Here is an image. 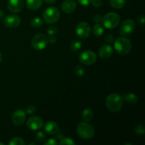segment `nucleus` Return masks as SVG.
I'll return each mask as SVG.
<instances>
[{"label": "nucleus", "mask_w": 145, "mask_h": 145, "mask_svg": "<svg viewBox=\"0 0 145 145\" xmlns=\"http://www.w3.org/2000/svg\"><path fill=\"white\" fill-rule=\"evenodd\" d=\"M35 107L34 106H32V105H29L26 107V109H25V113H28V114H33V113H35Z\"/></svg>", "instance_id": "obj_30"}, {"label": "nucleus", "mask_w": 145, "mask_h": 145, "mask_svg": "<svg viewBox=\"0 0 145 145\" xmlns=\"http://www.w3.org/2000/svg\"><path fill=\"white\" fill-rule=\"evenodd\" d=\"M105 40L108 42V43H111V42H113L114 40V38L112 35H107L106 36V38H105Z\"/></svg>", "instance_id": "obj_34"}, {"label": "nucleus", "mask_w": 145, "mask_h": 145, "mask_svg": "<svg viewBox=\"0 0 145 145\" xmlns=\"http://www.w3.org/2000/svg\"><path fill=\"white\" fill-rule=\"evenodd\" d=\"M57 134L58 135H57V138H58V139H59V140H61V139H62V137H63V134H62V132H58Z\"/></svg>", "instance_id": "obj_38"}, {"label": "nucleus", "mask_w": 145, "mask_h": 145, "mask_svg": "<svg viewBox=\"0 0 145 145\" xmlns=\"http://www.w3.org/2000/svg\"><path fill=\"white\" fill-rule=\"evenodd\" d=\"M123 97L118 93H111L108 96L106 101L108 109L113 113L119 111L123 106Z\"/></svg>", "instance_id": "obj_1"}, {"label": "nucleus", "mask_w": 145, "mask_h": 145, "mask_svg": "<svg viewBox=\"0 0 145 145\" xmlns=\"http://www.w3.org/2000/svg\"><path fill=\"white\" fill-rule=\"evenodd\" d=\"M43 19L47 24H52L56 23L60 17L59 9L55 7L47 8L43 12Z\"/></svg>", "instance_id": "obj_5"}, {"label": "nucleus", "mask_w": 145, "mask_h": 145, "mask_svg": "<svg viewBox=\"0 0 145 145\" xmlns=\"http://www.w3.org/2000/svg\"><path fill=\"white\" fill-rule=\"evenodd\" d=\"M144 21H145V19H144V16L143 15H140V16H139V18H138V21L140 23V24H144Z\"/></svg>", "instance_id": "obj_37"}, {"label": "nucleus", "mask_w": 145, "mask_h": 145, "mask_svg": "<svg viewBox=\"0 0 145 145\" xmlns=\"http://www.w3.org/2000/svg\"><path fill=\"white\" fill-rule=\"evenodd\" d=\"M120 16L114 12H110L102 18V24L103 26L108 29L116 28L120 23Z\"/></svg>", "instance_id": "obj_4"}, {"label": "nucleus", "mask_w": 145, "mask_h": 145, "mask_svg": "<svg viewBox=\"0 0 145 145\" xmlns=\"http://www.w3.org/2000/svg\"><path fill=\"white\" fill-rule=\"evenodd\" d=\"M76 8V4L74 0H65L62 4V11L67 14L74 12Z\"/></svg>", "instance_id": "obj_14"}, {"label": "nucleus", "mask_w": 145, "mask_h": 145, "mask_svg": "<svg viewBox=\"0 0 145 145\" xmlns=\"http://www.w3.org/2000/svg\"><path fill=\"white\" fill-rule=\"evenodd\" d=\"M74 72L76 76H79V77H81V76L84 74V69L81 65H77V66L75 67Z\"/></svg>", "instance_id": "obj_27"}, {"label": "nucleus", "mask_w": 145, "mask_h": 145, "mask_svg": "<svg viewBox=\"0 0 145 145\" xmlns=\"http://www.w3.org/2000/svg\"><path fill=\"white\" fill-rule=\"evenodd\" d=\"M8 144L9 145H24L25 144V142L21 137H13L11 139L9 142H8Z\"/></svg>", "instance_id": "obj_22"}, {"label": "nucleus", "mask_w": 145, "mask_h": 145, "mask_svg": "<svg viewBox=\"0 0 145 145\" xmlns=\"http://www.w3.org/2000/svg\"><path fill=\"white\" fill-rule=\"evenodd\" d=\"M135 24L132 19H126L123 21L120 26V33L123 36H128L133 33Z\"/></svg>", "instance_id": "obj_8"}, {"label": "nucleus", "mask_w": 145, "mask_h": 145, "mask_svg": "<svg viewBox=\"0 0 145 145\" xmlns=\"http://www.w3.org/2000/svg\"><path fill=\"white\" fill-rule=\"evenodd\" d=\"M57 144V142L54 139H49V140H47L44 142V144L45 145H56Z\"/></svg>", "instance_id": "obj_31"}, {"label": "nucleus", "mask_w": 145, "mask_h": 145, "mask_svg": "<svg viewBox=\"0 0 145 145\" xmlns=\"http://www.w3.org/2000/svg\"><path fill=\"white\" fill-rule=\"evenodd\" d=\"M42 24H43V21L40 18H34L31 21V26L35 28H40L42 25Z\"/></svg>", "instance_id": "obj_23"}, {"label": "nucleus", "mask_w": 145, "mask_h": 145, "mask_svg": "<svg viewBox=\"0 0 145 145\" xmlns=\"http://www.w3.org/2000/svg\"><path fill=\"white\" fill-rule=\"evenodd\" d=\"M59 130L57 124L53 121H49L45 124V130L48 134L49 135H55L57 133Z\"/></svg>", "instance_id": "obj_16"}, {"label": "nucleus", "mask_w": 145, "mask_h": 145, "mask_svg": "<svg viewBox=\"0 0 145 145\" xmlns=\"http://www.w3.org/2000/svg\"><path fill=\"white\" fill-rule=\"evenodd\" d=\"M114 47L118 54L120 55H126L131 50L132 43L129 39L121 37L115 40Z\"/></svg>", "instance_id": "obj_3"}, {"label": "nucleus", "mask_w": 145, "mask_h": 145, "mask_svg": "<svg viewBox=\"0 0 145 145\" xmlns=\"http://www.w3.org/2000/svg\"><path fill=\"white\" fill-rule=\"evenodd\" d=\"M97 59L96 53L91 50H85L79 56V61L84 65H91L95 63Z\"/></svg>", "instance_id": "obj_7"}, {"label": "nucleus", "mask_w": 145, "mask_h": 145, "mask_svg": "<svg viewBox=\"0 0 145 145\" xmlns=\"http://www.w3.org/2000/svg\"><path fill=\"white\" fill-rule=\"evenodd\" d=\"M31 144H35V143L32 142V143H30V144H29V145H31Z\"/></svg>", "instance_id": "obj_42"}, {"label": "nucleus", "mask_w": 145, "mask_h": 145, "mask_svg": "<svg viewBox=\"0 0 145 145\" xmlns=\"http://www.w3.org/2000/svg\"><path fill=\"white\" fill-rule=\"evenodd\" d=\"M56 38H55V36H53V35H51L50 37L48 38V42H50V43H55V42H56Z\"/></svg>", "instance_id": "obj_36"}, {"label": "nucleus", "mask_w": 145, "mask_h": 145, "mask_svg": "<svg viewBox=\"0 0 145 145\" xmlns=\"http://www.w3.org/2000/svg\"><path fill=\"white\" fill-rule=\"evenodd\" d=\"M77 134L81 138L84 140H89L93 137L95 131L92 125H91L88 122H82L77 125L76 127Z\"/></svg>", "instance_id": "obj_2"}, {"label": "nucleus", "mask_w": 145, "mask_h": 145, "mask_svg": "<svg viewBox=\"0 0 145 145\" xmlns=\"http://www.w3.org/2000/svg\"><path fill=\"white\" fill-rule=\"evenodd\" d=\"M104 30L101 24H96L93 27V33L95 36L100 37L103 35Z\"/></svg>", "instance_id": "obj_21"}, {"label": "nucleus", "mask_w": 145, "mask_h": 145, "mask_svg": "<svg viewBox=\"0 0 145 145\" xmlns=\"http://www.w3.org/2000/svg\"><path fill=\"white\" fill-rule=\"evenodd\" d=\"M93 20L94 22L99 23V22H101V21L102 18H101V16L99 15V14H96V15H95L93 17Z\"/></svg>", "instance_id": "obj_35"}, {"label": "nucleus", "mask_w": 145, "mask_h": 145, "mask_svg": "<svg viewBox=\"0 0 145 145\" xmlns=\"http://www.w3.org/2000/svg\"><path fill=\"white\" fill-rule=\"evenodd\" d=\"M76 33L79 38L85 39L89 36L91 33V27L86 22H81L76 25Z\"/></svg>", "instance_id": "obj_9"}, {"label": "nucleus", "mask_w": 145, "mask_h": 145, "mask_svg": "<svg viewBox=\"0 0 145 145\" xmlns=\"http://www.w3.org/2000/svg\"><path fill=\"white\" fill-rule=\"evenodd\" d=\"M110 4L115 8H122L125 6L126 0H110Z\"/></svg>", "instance_id": "obj_20"}, {"label": "nucleus", "mask_w": 145, "mask_h": 145, "mask_svg": "<svg viewBox=\"0 0 145 145\" xmlns=\"http://www.w3.org/2000/svg\"><path fill=\"white\" fill-rule=\"evenodd\" d=\"M0 144H1V145H4V143H3V142H0Z\"/></svg>", "instance_id": "obj_43"}, {"label": "nucleus", "mask_w": 145, "mask_h": 145, "mask_svg": "<svg viewBox=\"0 0 145 145\" xmlns=\"http://www.w3.org/2000/svg\"><path fill=\"white\" fill-rule=\"evenodd\" d=\"M26 118V113L23 110H17L13 113L12 122L15 125H21Z\"/></svg>", "instance_id": "obj_12"}, {"label": "nucleus", "mask_w": 145, "mask_h": 145, "mask_svg": "<svg viewBox=\"0 0 145 145\" xmlns=\"http://www.w3.org/2000/svg\"><path fill=\"white\" fill-rule=\"evenodd\" d=\"M82 119L85 122H89L92 120L93 117V112L92 111L91 109L86 108L83 111L82 114Z\"/></svg>", "instance_id": "obj_19"}, {"label": "nucleus", "mask_w": 145, "mask_h": 145, "mask_svg": "<svg viewBox=\"0 0 145 145\" xmlns=\"http://www.w3.org/2000/svg\"><path fill=\"white\" fill-rule=\"evenodd\" d=\"M48 44V38L42 33H38L34 35L31 40V45L36 50L45 49Z\"/></svg>", "instance_id": "obj_6"}, {"label": "nucleus", "mask_w": 145, "mask_h": 145, "mask_svg": "<svg viewBox=\"0 0 145 145\" xmlns=\"http://www.w3.org/2000/svg\"><path fill=\"white\" fill-rule=\"evenodd\" d=\"M45 139H46V136L42 132H39L35 135V140L39 142H43Z\"/></svg>", "instance_id": "obj_28"}, {"label": "nucleus", "mask_w": 145, "mask_h": 145, "mask_svg": "<svg viewBox=\"0 0 145 145\" xmlns=\"http://www.w3.org/2000/svg\"><path fill=\"white\" fill-rule=\"evenodd\" d=\"M4 12H3L1 10H0V18H2L3 17H4Z\"/></svg>", "instance_id": "obj_40"}, {"label": "nucleus", "mask_w": 145, "mask_h": 145, "mask_svg": "<svg viewBox=\"0 0 145 145\" xmlns=\"http://www.w3.org/2000/svg\"><path fill=\"white\" fill-rule=\"evenodd\" d=\"M44 1L46 4H53V3H55L56 1V0H44Z\"/></svg>", "instance_id": "obj_39"}, {"label": "nucleus", "mask_w": 145, "mask_h": 145, "mask_svg": "<svg viewBox=\"0 0 145 145\" xmlns=\"http://www.w3.org/2000/svg\"><path fill=\"white\" fill-rule=\"evenodd\" d=\"M43 0H26L27 7L30 10L35 11L40 8Z\"/></svg>", "instance_id": "obj_17"}, {"label": "nucleus", "mask_w": 145, "mask_h": 145, "mask_svg": "<svg viewBox=\"0 0 145 145\" xmlns=\"http://www.w3.org/2000/svg\"><path fill=\"white\" fill-rule=\"evenodd\" d=\"M82 47V42L80 40H74L71 42L69 48L72 51H77Z\"/></svg>", "instance_id": "obj_24"}, {"label": "nucleus", "mask_w": 145, "mask_h": 145, "mask_svg": "<svg viewBox=\"0 0 145 145\" xmlns=\"http://www.w3.org/2000/svg\"><path fill=\"white\" fill-rule=\"evenodd\" d=\"M76 143L74 142V140L70 138H63L62 137V139L60 140V142H59V144L63 145V144H69V145H75Z\"/></svg>", "instance_id": "obj_26"}, {"label": "nucleus", "mask_w": 145, "mask_h": 145, "mask_svg": "<svg viewBox=\"0 0 145 145\" xmlns=\"http://www.w3.org/2000/svg\"><path fill=\"white\" fill-rule=\"evenodd\" d=\"M92 5L94 7H100L102 5V1L101 0H92L91 1Z\"/></svg>", "instance_id": "obj_32"}, {"label": "nucleus", "mask_w": 145, "mask_h": 145, "mask_svg": "<svg viewBox=\"0 0 145 145\" xmlns=\"http://www.w3.org/2000/svg\"><path fill=\"white\" fill-rule=\"evenodd\" d=\"M113 48L109 45H104L100 48L99 51V56L103 59H108L113 55Z\"/></svg>", "instance_id": "obj_15"}, {"label": "nucleus", "mask_w": 145, "mask_h": 145, "mask_svg": "<svg viewBox=\"0 0 145 145\" xmlns=\"http://www.w3.org/2000/svg\"><path fill=\"white\" fill-rule=\"evenodd\" d=\"M123 101H125L126 102V103H129V104L130 105L135 104V103L137 102V101H138V98H137V96H136L135 94L132 93H127V94L125 95V96H123Z\"/></svg>", "instance_id": "obj_18"}, {"label": "nucleus", "mask_w": 145, "mask_h": 145, "mask_svg": "<svg viewBox=\"0 0 145 145\" xmlns=\"http://www.w3.org/2000/svg\"><path fill=\"white\" fill-rule=\"evenodd\" d=\"M78 2L83 6H88L90 4H91L92 0H77Z\"/></svg>", "instance_id": "obj_33"}, {"label": "nucleus", "mask_w": 145, "mask_h": 145, "mask_svg": "<svg viewBox=\"0 0 145 145\" xmlns=\"http://www.w3.org/2000/svg\"><path fill=\"white\" fill-rule=\"evenodd\" d=\"M24 0H8V10L12 13H18L22 10L24 7Z\"/></svg>", "instance_id": "obj_13"}, {"label": "nucleus", "mask_w": 145, "mask_h": 145, "mask_svg": "<svg viewBox=\"0 0 145 145\" xmlns=\"http://www.w3.org/2000/svg\"><path fill=\"white\" fill-rule=\"evenodd\" d=\"M2 58H3L2 54H1V52H0V62H1V60H2Z\"/></svg>", "instance_id": "obj_41"}, {"label": "nucleus", "mask_w": 145, "mask_h": 145, "mask_svg": "<svg viewBox=\"0 0 145 145\" xmlns=\"http://www.w3.org/2000/svg\"><path fill=\"white\" fill-rule=\"evenodd\" d=\"M134 132L137 135H143L145 133L144 126L143 125H137L134 129Z\"/></svg>", "instance_id": "obj_25"}, {"label": "nucleus", "mask_w": 145, "mask_h": 145, "mask_svg": "<svg viewBox=\"0 0 145 145\" xmlns=\"http://www.w3.org/2000/svg\"><path fill=\"white\" fill-rule=\"evenodd\" d=\"M27 126L31 130H38L43 126V120L39 116H32L27 120Z\"/></svg>", "instance_id": "obj_10"}, {"label": "nucleus", "mask_w": 145, "mask_h": 145, "mask_svg": "<svg viewBox=\"0 0 145 145\" xmlns=\"http://www.w3.org/2000/svg\"><path fill=\"white\" fill-rule=\"evenodd\" d=\"M21 24V18L19 16L14 14L8 15L4 20V24L7 28H17Z\"/></svg>", "instance_id": "obj_11"}, {"label": "nucleus", "mask_w": 145, "mask_h": 145, "mask_svg": "<svg viewBox=\"0 0 145 145\" xmlns=\"http://www.w3.org/2000/svg\"><path fill=\"white\" fill-rule=\"evenodd\" d=\"M48 33L50 35H54L55 34L57 33L58 32V28L56 25H51L49 28H48V31H47Z\"/></svg>", "instance_id": "obj_29"}]
</instances>
